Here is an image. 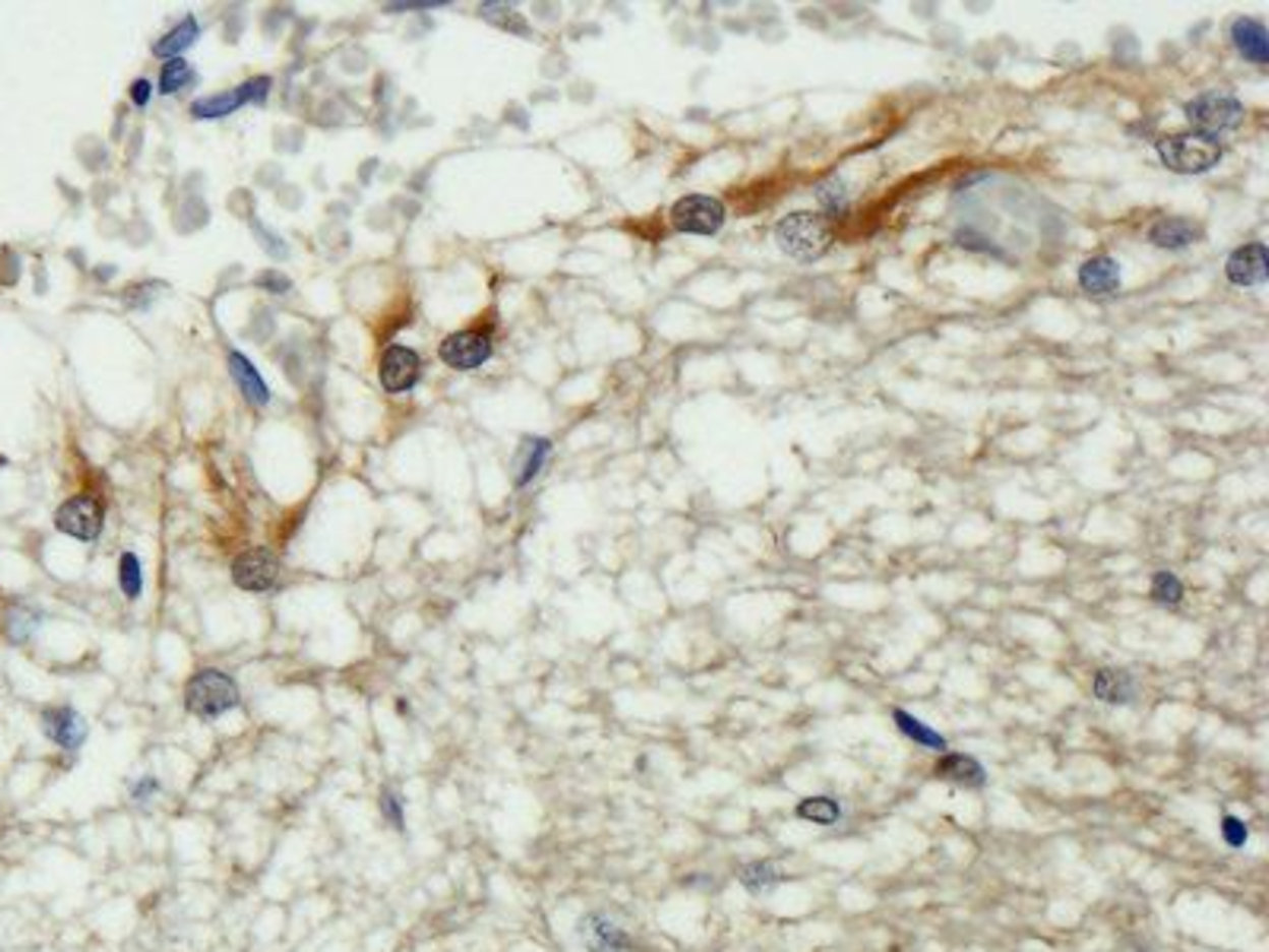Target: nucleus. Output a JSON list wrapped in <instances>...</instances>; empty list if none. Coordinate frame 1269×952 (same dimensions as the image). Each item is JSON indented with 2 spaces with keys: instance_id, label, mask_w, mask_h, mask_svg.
Instances as JSON below:
<instances>
[{
  "instance_id": "obj_1",
  "label": "nucleus",
  "mask_w": 1269,
  "mask_h": 952,
  "mask_svg": "<svg viewBox=\"0 0 1269 952\" xmlns=\"http://www.w3.org/2000/svg\"><path fill=\"white\" fill-rule=\"evenodd\" d=\"M775 242L793 260H819L823 254H829V248L835 242V232H832V223L823 214L797 210V214H787L784 220H778Z\"/></svg>"
},
{
  "instance_id": "obj_2",
  "label": "nucleus",
  "mask_w": 1269,
  "mask_h": 952,
  "mask_svg": "<svg viewBox=\"0 0 1269 952\" xmlns=\"http://www.w3.org/2000/svg\"><path fill=\"white\" fill-rule=\"evenodd\" d=\"M1155 153L1161 166H1168L1177 175H1206L1222 163V143L1219 137L1203 134V130H1187V134H1171L1155 143Z\"/></svg>"
},
{
  "instance_id": "obj_3",
  "label": "nucleus",
  "mask_w": 1269,
  "mask_h": 952,
  "mask_svg": "<svg viewBox=\"0 0 1269 952\" xmlns=\"http://www.w3.org/2000/svg\"><path fill=\"white\" fill-rule=\"evenodd\" d=\"M184 705H188V711L197 714L200 721H217V718H223V714H229L232 708H238V686L232 682L229 673L206 667V670H200L188 679Z\"/></svg>"
},
{
  "instance_id": "obj_4",
  "label": "nucleus",
  "mask_w": 1269,
  "mask_h": 952,
  "mask_svg": "<svg viewBox=\"0 0 1269 952\" xmlns=\"http://www.w3.org/2000/svg\"><path fill=\"white\" fill-rule=\"evenodd\" d=\"M1184 115L1197 130L1215 137L1219 130H1231L1245 121V102L1231 93H1203L1184 105Z\"/></svg>"
},
{
  "instance_id": "obj_5",
  "label": "nucleus",
  "mask_w": 1269,
  "mask_h": 952,
  "mask_svg": "<svg viewBox=\"0 0 1269 952\" xmlns=\"http://www.w3.org/2000/svg\"><path fill=\"white\" fill-rule=\"evenodd\" d=\"M670 223L685 235H714L727 223V206L711 194H685L673 203Z\"/></svg>"
},
{
  "instance_id": "obj_6",
  "label": "nucleus",
  "mask_w": 1269,
  "mask_h": 952,
  "mask_svg": "<svg viewBox=\"0 0 1269 952\" xmlns=\"http://www.w3.org/2000/svg\"><path fill=\"white\" fill-rule=\"evenodd\" d=\"M232 581L242 591H251V594H263V591L277 588V581H280L277 552H270L267 546H254V549L238 552L235 562H232Z\"/></svg>"
},
{
  "instance_id": "obj_7",
  "label": "nucleus",
  "mask_w": 1269,
  "mask_h": 952,
  "mask_svg": "<svg viewBox=\"0 0 1269 952\" xmlns=\"http://www.w3.org/2000/svg\"><path fill=\"white\" fill-rule=\"evenodd\" d=\"M102 524H105V512L93 495L67 498L55 515L58 531L67 534V537H76V540H96L102 534Z\"/></svg>"
},
{
  "instance_id": "obj_8",
  "label": "nucleus",
  "mask_w": 1269,
  "mask_h": 952,
  "mask_svg": "<svg viewBox=\"0 0 1269 952\" xmlns=\"http://www.w3.org/2000/svg\"><path fill=\"white\" fill-rule=\"evenodd\" d=\"M438 356L444 365L458 368V372H473V368H480L492 356V343L480 331H458L441 340Z\"/></svg>"
},
{
  "instance_id": "obj_9",
  "label": "nucleus",
  "mask_w": 1269,
  "mask_h": 952,
  "mask_svg": "<svg viewBox=\"0 0 1269 952\" xmlns=\"http://www.w3.org/2000/svg\"><path fill=\"white\" fill-rule=\"evenodd\" d=\"M1225 277L1231 286H1263L1269 280V251L1263 242H1248L1228 254Z\"/></svg>"
},
{
  "instance_id": "obj_10",
  "label": "nucleus",
  "mask_w": 1269,
  "mask_h": 952,
  "mask_svg": "<svg viewBox=\"0 0 1269 952\" xmlns=\"http://www.w3.org/2000/svg\"><path fill=\"white\" fill-rule=\"evenodd\" d=\"M1076 280H1079L1082 293H1089V296H1117L1121 293V283H1124V274H1121L1117 257H1110V254H1092V257H1086V260L1079 263Z\"/></svg>"
},
{
  "instance_id": "obj_11",
  "label": "nucleus",
  "mask_w": 1269,
  "mask_h": 952,
  "mask_svg": "<svg viewBox=\"0 0 1269 952\" xmlns=\"http://www.w3.org/2000/svg\"><path fill=\"white\" fill-rule=\"evenodd\" d=\"M42 730H45V736L51 739V743H58L67 753H76L79 747H83L86 743V733H89L86 721L79 718L73 708H67V705L45 708L42 711Z\"/></svg>"
},
{
  "instance_id": "obj_12",
  "label": "nucleus",
  "mask_w": 1269,
  "mask_h": 952,
  "mask_svg": "<svg viewBox=\"0 0 1269 952\" xmlns=\"http://www.w3.org/2000/svg\"><path fill=\"white\" fill-rule=\"evenodd\" d=\"M578 934L591 952H625L631 946L628 934L619 928L613 917H606L603 911H591V914L581 917Z\"/></svg>"
},
{
  "instance_id": "obj_13",
  "label": "nucleus",
  "mask_w": 1269,
  "mask_h": 952,
  "mask_svg": "<svg viewBox=\"0 0 1269 952\" xmlns=\"http://www.w3.org/2000/svg\"><path fill=\"white\" fill-rule=\"evenodd\" d=\"M1149 245L1161 248V251H1184L1190 245H1197L1203 238V226L1187 220V217H1161L1149 226L1146 232Z\"/></svg>"
},
{
  "instance_id": "obj_14",
  "label": "nucleus",
  "mask_w": 1269,
  "mask_h": 952,
  "mask_svg": "<svg viewBox=\"0 0 1269 952\" xmlns=\"http://www.w3.org/2000/svg\"><path fill=\"white\" fill-rule=\"evenodd\" d=\"M1092 696L1104 705H1133L1140 696V686L1124 667H1101L1092 676Z\"/></svg>"
},
{
  "instance_id": "obj_15",
  "label": "nucleus",
  "mask_w": 1269,
  "mask_h": 952,
  "mask_svg": "<svg viewBox=\"0 0 1269 952\" xmlns=\"http://www.w3.org/2000/svg\"><path fill=\"white\" fill-rule=\"evenodd\" d=\"M378 375H381V384H384L390 394L410 391V388L419 381V356H416L413 350H407V347H390V350L381 356V368H378Z\"/></svg>"
},
{
  "instance_id": "obj_16",
  "label": "nucleus",
  "mask_w": 1269,
  "mask_h": 952,
  "mask_svg": "<svg viewBox=\"0 0 1269 952\" xmlns=\"http://www.w3.org/2000/svg\"><path fill=\"white\" fill-rule=\"evenodd\" d=\"M933 775L959 787H974V790L987 784L984 765L968 753H943L933 765Z\"/></svg>"
},
{
  "instance_id": "obj_17",
  "label": "nucleus",
  "mask_w": 1269,
  "mask_h": 952,
  "mask_svg": "<svg viewBox=\"0 0 1269 952\" xmlns=\"http://www.w3.org/2000/svg\"><path fill=\"white\" fill-rule=\"evenodd\" d=\"M1231 42H1234V48L1251 64H1260L1263 67L1269 61V36H1266V25L1260 19H1254V16H1237L1231 22Z\"/></svg>"
},
{
  "instance_id": "obj_18",
  "label": "nucleus",
  "mask_w": 1269,
  "mask_h": 952,
  "mask_svg": "<svg viewBox=\"0 0 1269 952\" xmlns=\"http://www.w3.org/2000/svg\"><path fill=\"white\" fill-rule=\"evenodd\" d=\"M736 880H739V886H743L749 895H769L781 883H787L790 877L781 870V864H775V860H749V864H743V867L736 870Z\"/></svg>"
},
{
  "instance_id": "obj_19",
  "label": "nucleus",
  "mask_w": 1269,
  "mask_h": 952,
  "mask_svg": "<svg viewBox=\"0 0 1269 952\" xmlns=\"http://www.w3.org/2000/svg\"><path fill=\"white\" fill-rule=\"evenodd\" d=\"M229 372H232V381L238 384V391L245 394L248 404H254V407L270 404V388L263 384V378L257 375V368H254V362L248 356L232 353L229 356Z\"/></svg>"
},
{
  "instance_id": "obj_20",
  "label": "nucleus",
  "mask_w": 1269,
  "mask_h": 952,
  "mask_svg": "<svg viewBox=\"0 0 1269 952\" xmlns=\"http://www.w3.org/2000/svg\"><path fill=\"white\" fill-rule=\"evenodd\" d=\"M892 721H895L898 733L908 736V739H914L917 747H923V750H933V753H940V756L949 750V739H946L940 730H933L927 721H920L917 714H911V711H905V708H895V711H892Z\"/></svg>"
},
{
  "instance_id": "obj_21",
  "label": "nucleus",
  "mask_w": 1269,
  "mask_h": 952,
  "mask_svg": "<svg viewBox=\"0 0 1269 952\" xmlns=\"http://www.w3.org/2000/svg\"><path fill=\"white\" fill-rule=\"evenodd\" d=\"M549 452H552V441L549 438H524L521 441V452H518V461H515V483L518 486L534 483V476L543 470Z\"/></svg>"
},
{
  "instance_id": "obj_22",
  "label": "nucleus",
  "mask_w": 1269,
  "mask_h": 952,
  "mask_svg": "<svg viewBox=\"0 0 1269 952\" xmlns=\"http://www.w3.org/2000/svg\"><path fill=\"white\" fill-rule=\"evenodd\" d=\"M197 36H200V25H197V19L194 16H184L175 29H169L163 39H159L156 45H153V51L159 58H166V61H172V58H178L181 51H188L194 42H197Z\"/></svg>"
},
{
  "instance_id": "obj_23",
  "label": "nucleus",
  "mask_w": 1269,
  "mask_h": 952,
  "mask_svg": "<svg viewBox=\"0 0 1269 952\" xmlns=\"http://www.w3.org/2000/svg\"><path fill=\"white\" fill-rule=\"evenodd\" d=\"M841 816H844V810H841V804L835 797H803L797 804V819H803V823H812V826L832 829V826L841 823Z\"/></svg>"
},
{
  "instance_id": "obj_24",
  "label": "nucleus",
  "mask_w": 1269,
  "mask_h": 952,
  "mask_svg": "<svg viewBox=\"0 0 1269 952\" xmlns=\"http://www.w3.org/2000/svg\"><path fill=\"white\" fill-rule=\"evenodd\" d=\"M235 109H242V102H238V93L232 90V93H217V96H203V99H197V102L191 105V115H194V118H200V121H214V118H226V115H232Z\"/></svg>"
},
{
  "instance_id": "obj_25",
  "label": "nucleus",
  "mask_w": 1269,
  "mask_h": 952,
  "mask_svg": "<svg viewBox=\"0 0 1269 952\" xmlns=\"http://www.w3.org/2000/svg\"><path fill=\"white\" fill-rule=\"evenodd\" d=\"M1149 594H1152V600H1155V603H1161V606H1177V603L1184 600V585H1181V578H1177L1174 572L1161 569V572H1155V575H1152Z\"/></svg>"
},
{
  "instance_id": "obj_26",
  "label": "nucleus",
  "mask_w": 1269,
  "mask_h": 952,
  "mask_svg": "<svg viewBox=\"0 0 1269 952\" xmlns=\"http://www.w3.org/2000/svg\"><path fill=\"white\" fill-rule=\"evenodd\" d=\"M191 79H194L191 64L184 61V58H172V61L163 64V73H159V93H166V96L181 93L184 86L191 83Z\"/></svg>"
},
{
  "instance_id": "obj_27",
  "label": "nucleus",
  "mask_w": 1269,
  "mask_h": 952,
  "mask_svg": "<svg viewBox=\"0 0 1269 952\" xmlns=\"http://www.w3.org/2000/svg\"><path fill=\"white\" fill-rule=\"evenodd\" d=\"M118 581H121V591H124L127 600H137L140 597V591H143V569H140V559H137L134 552H124L121 555Z\"/></svg>"
},
{
  "instance_id": "obj_28",
  "label": "nucleus",
  "mask_w": 1269,
  "mask_h": 952,
  "mask_svg": "<svg viewBox=\"0 0 1269 952\" xmlns=\"http://www.w3.org/2000/svg\"><path fill=\"white\" fill-rule=\"evenodd\" d=\"M1219 832H1222V841L1228 844L1231 851H1241V848H1245V844L1251 841V829H1248V823H1245V819H1241V816H1231V813H1225V816H1222Z\"/></svg>"
},
{
  "instance_id": "obj_29",
  "label": "nucleus",
  "mask_w": 1269,
  "mask_h": 952,
  "mask_svg": "<svg viewBox=\"0 0 1269 952\" xmlns=\"http://www.w3.org/2000/svg\"><path fill=\"white\" fill-rule=\"evenodd\" d=\"M815 197H819V203H823L826 210H832V214H844V210H848V191H844V181L841 178H832L826 184H819Z\"/></svg>"
},
{
  "instance_id": "obj_30",
  "label": "nucleus",
  "mask_w": 1269,
  "mask_h": 952,
  "mask_svg": "<svg viewBox=\"0 0 1269 952\" xmlns=\"http://www.w3.org/2000/svg\"><path fill=\"white\" fill-rule=\"evenodd\" d=\"M381 810H384V819H387V826L390 829H397V832H404L407 829V816H404V797L397 790H384L381 793Z\"/></svg>"
},
{
  "instance_id": "obj_31",
  "label": "nucleus",
  "mask_w": 1269,
  "mask_h": 952,
  "mask_svg": "<svg viewBox=\"0 0 1269 952\" xmlns=\"http://www.w3.org/2000/svg\"><path fill=\"white\" fill-rule=\"evenodd\" d=\"M235 93H238V102H242V105H248V102L260 105L263 99L270 96V76H254V79H245V83L238 86Z\"/></svg>"
},
{
  "instance_id": "obj_32",
  "label": "nucleus",
  "mask_w": 1269,
  "mask_h": 952,
  "mask_svg": "<svg viewBox=\"0 0 1269 952\" xmlns=\"http://www.w3.org/2000/svg\"><path fill=\"white\" fill-rule=\"evenodd\" d=\"M483 16H486V19H492V22H498V25H508V29L527 33V25L515 16V10H511V7H495V4H486V7H483Z\"/></svg>"
},
{
  "instance_id": "obj_33",
  "label": "nucleus",
  "mask_w": 1269,
  "mask_h": 952,
  "mask_svg": "<svg viewBox=\"0 0 1269 952\" xmlns=\"http://www.w3.org/2000/svg\"><path fill=\"white\" fill-rule=\"evenodd\" d=\"M257 286H263V289H270V293H277V296L289 293V280H286L283 274H277V271H267V274H260V277H257Z\"/></svg>"
},
{
  "instance_id": "obj_34",
  "label": "nucleus",
  "mask_w": 1269,
  "mask_h": 952,
  "mask_svg": "<svg viewBox=\"0 0 1269 952\" xmlns=\"http://www.w3.org/2000/svg\"><path fill=\"white\" fill-rule=\"evenodd\" d=\"M156 793H159V781H156L153 775H146L143 781H137V784H134V790H130V797H134L137 804H146L149 797H156Z\"/></svg>"
},
{
  "instance_id": "obj_35",
  "label": "nucleus",
  "mask_w": 1269,
  "mask_h": 952,
  "mask_svg": "<svg viewBox=\"0 0 1269 952\" xmlns=\"http://www.w3.org/2000/svg\"><path fill=\"white\" fill-rule=\"evenodd\" d=\"M432 7H444V0H410V4H390L387 10H432Z\"/></svg>"
},
{
  "instance_id": "obj_36",
  "label": "nucleus",
  "mask_w": 1269,
  "mask_h": 952,
  "mask_svg": "<svg viewBox=\"0 0 1269 952\" xmlns=\"http://www.w3.org/2000/svg\"><path fill=\"white\" fill-rule=\"evenodd\" d=\"M149 96H153V86L146 83V79H137V83L130 86V99H134V105H140V109L149 102Z\"/></svg>"
}]
</instances>
